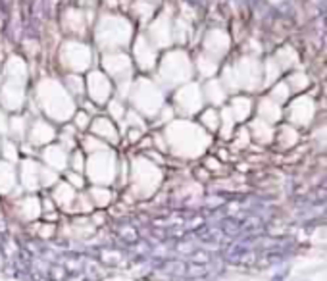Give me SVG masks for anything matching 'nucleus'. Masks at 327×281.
I'll list each match as a JSON object with an SVG mask.
<instances>
[{
    "mask_svg": "<svg viewBox=\"0 0 327 281\" xmlns=\"http://www.w3.org/2000/svg\"><path fill=\"white\" fill-rule=\"evenodd\" d=\"M223 229H225V233H227V235H237L239 231H241V227H239L235 221H231V220H227L223 223Z\"/></svg>",
    "mask_w": 327,
    "mask_h": 281,
    "instance_id": "20e7f679",
    "label": "nucleus"
},
{
    "mask_svg": "<svg viewBox=\"0 0 327 281\" xmlns=\"http://www.w3.org/2000/svg\"><path fill=\"white\" fill-rule=\"evenodd\" d=\"M75 123L79 125L77 129H87V125L91 123V116H89L85 110H77V114H75Z\"/></svg>",
    "mask_w": 327,
    "mask_h": 281,
    "instance_id": "7ed1b4c3",
    "label": "nucleus"
},
{
    "mask_svg": "<svg viewBox=\"0 0 327 281\" xmlns=\"http://www.w3.org/2000/svg\"><path fill=\"white\" fill-rule=\"evenodd\" d=\"M246 252H248V247L244 243H239V244H231L225 252V258L229 262H243L246 258Z\"/></svg>",
    "mask_w": 327,
    "mask_h": 281,
    "instance_id": "f03ea898",
    "label": "nucleus"
},
{
    "mask_svg": "<svg viewBox=\"0 0 327 281\" xmlns=\"http://www.w3.org/2000/svg\"><path fill=\"white\" fill-rule=\"evenodd\" d=\"M85 89L89 92V100L102 106L112 98L114 83H112V77L106 75L104 71H91V79L85 83Z\"/></svg>",
    "mask_w": 327,
    "mask_h": 281,
    "instance_id": "f257e3e1",
    "label": "nucleus"
},
{
    "mask_svg": "<svg viewBox=\"0 0 327 281\" xmlns=\"http://www.w3.org/2000/svg\"><path fill=\"white\" fill-rule=\"evenodd\" d=\"M267 262H270V264H277V262H281V256L279 254H271V256H267Z\"/></svg>",
    "mask_w": 327,
    "mask_h": 281,
    "instance_id": "39448f33",
    "label": "nucleus"
}]
</instances>
